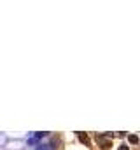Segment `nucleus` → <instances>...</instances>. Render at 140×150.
Returning <instances> with one entry per match:
<instances>
[{"label": "nucleus", "instance_id": "obj_2", "mask_svg": "<svg viewBox=\"0 0 140 150\" xmlns=\"http://www.w3.org/2000/svg\"><path fill=\"white\" fill-rule=\"evenodd\" d=\"M77 138L81 140V143H84V145H89V138H88L84 133H77Z\"/></svg>", "mask_w": 140, "mask_h": 150}, {"label": "nucleus", "instance_id": "obj_1", "mask_svg": "<svg viewBox=\"0 0 140 150\" xmlns=\"http://www.w3.org/2000/svg\"><path fill=\"white\" fill-rule=\"evenodd\" d=\"M96 142L100 143V147H102V149H110V142H109V140H105L103 136H100V135H98V136H96Z\"/></svg>", "mask_w": 140, "mask_h": 150}, {"label": "nucleus", "instance_id": "obj_5", "mask_svg": "<svg viewBox=\"0 0 140 150\" xmlns=\"http://www.w3.org/2000/svg\"><path fill=\"white\" fill-rule=\"evenodd\" d=\"M117 150H130V149H128L126 145H121V147H119V149H117Z\"/></svg>", "mask_w": 140, "mask_h": 150}, {"label": "nucleus", "instance_id": "obj_4", "mask_svg": "<svg viewBox=\"0 0 140 150\" xmlns=\"http://www.w3.org/2000/svg\"><path fill=\"white\" fill-rule=\"evenodd\" d=\"M128 140H130V143H139V138H137L135 135H130V136H128Z\"/></svg>", "mask_w": 140, "mask_h": 150}, {"label": "nucleus", "instance_id": "obj_3", "mask_svg": "<svg viewBox=\"0 0 140 150\" xmlns=\"http://www.w3.org/2000/svg\"><path fill=\"white\" fill-rule=\"evenodd\" d=\"M37 150H54V147L53 145H39Z\"/></svg>", "mask_w": 140, "mask_h": 150}]
</instances>
